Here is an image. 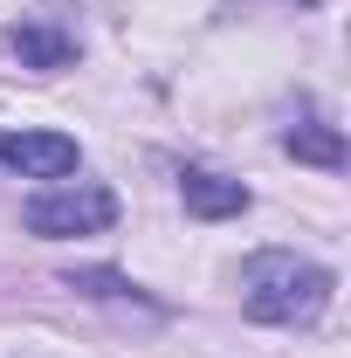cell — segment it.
Listing matches in <instances>:
<instances>
[{
    "label": "cell",
    "mask_w": 351,
    "mask_h": 358,
    "mask_svg": "<svg viewBox=\"0 0 351 358\" xmlns=\"http://www.w3.org/2000/svg\"><path fill=\"white\" fill-rule=\"evenodd\" d=\"M69 289H83V296H103V303L131 296V282H124V275H110V268H76V275H69Z\"/></svg>",
    "instance_id": "obj_7"
},
{
    "label": "cell",
    "mask_w": 351,
    "mask_h": 358,
    "mask_svg": "<svg viewBox=\"0 0 351 358\" xmlns=\"http://www.w3.org/2000/svg\"><path fill=\"white\" fill-rule=\"evenodd\" d=\"M289 145V159H303V166H324V173H345V138L331 131V124H296V131L282 138Z\"/></svg>",
    "instance_id": "obj_6"
},
{
    "label": "cell",
    "mask_w": 351,
    "mask_h": 358,
    "mask_svg": "<svg viewBox=\"0 0 351 358\" xmlns=\"http://www.w3.org/2000/svg\"><path fill=\"white\" fill-rule=\"evenodd\" d=\"M331 303V268L303 262L289 248H262L241 262V310L255 324H310Z\"/></svg>",
    "instance_id": "obj_1"
},
{
    "label": "cell",
    "mask_w": 351,
    "mask_h": 358,
    "mask_svg": "<svg viewBox=\"0 0 351 358\" xmlns=\"http://www.w3.org/2000/svg\"><path fill=\"white\" fill-rule=\"evenodd\" d=\"M7 48H14L28 69H69V55H76V42H69L55 21H21V28L7 35Z\"/></svg>",
    "instance_id": "obj_5"
},
{
    "label": "cell",
    "mask_w": 351,
    "mask_h": 358,
    "mask_svg": "<svg viewBox=\"0 0 351 358\" xmlns=\"http://www.w3.org/2000/svg\"><path fill=\"white\" fill-rule=\"evenodd\" d=\"M0 166H14L28 179H62V173H76V138H62V131H0Z\"/></svg>",
    "instance_id": "obj_3"
},
{
    "label": "cell",
    "mask_w": 351,
    "mask_h": 358,
    "mask_svg": "<svg viewBox=\"0 0 351 358\" xmlns=\"http://www.w3.org/2000/svg\"><path fill=\"white\" fill-rule=\"evenodd\" d=\"M179 200H186V214H200V221H227V214L248 207V186H241V179H220V173H186L179 179Z\"/></svg>",
    "instance_id": "obj_4"
},
{
    "label": "cell",
    "mask_w": 351,
    "mask_h": 358,
    "mask_svg": "<svg viewBox=\"0 0 351 358\" xmlns=\"http://www.w3.org/2000/svg\"><path fill=\"white\" fill-rule=\"evenodd\" d=\"M21 221L35 227V234H103V227L117 221V193L110 186H62V193L28 200Z\"/></svg>",
    "instance_id": "obj_2"
}]
</instances>
